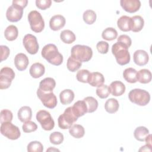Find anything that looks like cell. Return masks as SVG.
Segmentation results:
<instances>
[{
  "mask_svg": "<svg viewBox=\"0 0 152 152\" xmlns=\"http://www.w3.org/2000/svg\"><path fill=\"white\" fill-rule=\"evenodd\" d=\"M41 54L44 59L53 65H60L63 62V56L54 44L46 45L43 48Z\"/></svg>",
  "mask_w": 152,
  "mask_h": 152,
  "instance_id": "1",
  "label": "cell"
},
{
  "mask_svg": "<svg viewBox=\"0 0 152 152\" xmlns=\"http://www.w3.org/2000/svg\"><path fill=\"white\" fill-rule=\"evenodd\" d=\"M128 47L125 44L117 42L112 46V54L115 57L116 62L120 65H124L130 62V54Z\"/></svg>",
  "mask_w": 152,
  "mask_h": 152,
  "instance_id": "2",
  "label": "cell"
},
{
  "mask_svg": "<svg viewBox=\"0 0 152 152\" xmlns=\"http://www.w3.org/2000/svg\"><path fill=\"white\" fill-rule=\"evenodd\" d=\"M93 56V50L91 48L86 45H76L72 47L71 56L80 62H88Z\"/></svg>",
  "mask_w": 152,
  "mask_h": 152,
  "instance_id": "3",
  "label": "cell"
},
{
  "mask_svg": "<svg viewBox=\"0 0 152 152\" xmlns=\"http://www.w3.org/2000/svg\"><path fill=\"white\" fill-rule=\"evenodd\" d=\"M129 100L138 106L147 105L150 100V95L148 91L140 88H135L131 90L128 94Z\"/></svg>",
  "mask_w": 152,
  "mask_h": 152,
  "instance_id": "4",
  "label": "cell"
},
{
  "mask_svg": "<svg viewBox=\"0 0 152 152\" xmlns=\"http://www.w3.org/2000/svg\"><path fill=\"white\" fill-rule=\"evenodd\" d=\"M78 117L74 113L72 106L67 107L64 113L61 115L58 119V126L61 129H69L74 122H75L77 119Z\"/></svg>",
  "mask_w": 152,
  "mask_h": 152,
  "instance_id": "5",
  "label": "cell"
},
{
  "mask_svg": "<svg viewBox=\"0 0 152 152\" xmlns=\"http://www.w3.org/2000/svg\"><path fill=\"white\" fill-rule=\"evenodd\" d=\"M28 20L32 31L41 32L45 27V21L40 13L36 10L30 11L28 14Z\"/></svg>",
  "mask_w": 152,
  "mask_h": 152,
  "instance_id": "6",
  "label": "cell"
},
{
  "mask_svg": "<svg viewBox=\"0 0 152 152\" xmlns=\"http://www.w3.org/2000/svg\"><path fill=\"white\" fill-rule=\"evenodd\" d=\"M0 131L2 135L12 140H17L21 135L18 127L12 124L11 122L2 123Z\"/></svg>",
  "mask_w": 152,
  "mask_h": 152,
  "instance_id": "7",
  "label": "cell"
},
{
  "mask_svg": "<svg viewBox=\"0 0 152 152\" xmlns=\"http://www.w3.org/2000/svg\"><path fill=\"white\" fill-rule=\"evenodd\" d=\"M36 119L44 130L50 131L54 128L55 122L50 113L46 110L38 111L36 113Z\"/></svg>",
  "mask_w": 152,
  "mask_h": 152,
  "instance_id": "8",
  "label": "cell"
},
{
  "mask_svg": "<svg viewBox=\"0 0 152 152\" xmlns=\"http://www.w3.org/2000/svg\"><path fill=\"white\" fill-rule=\"evenodd\" d=\"M15 77V72L10 67H4L0 72V89H7L11 84L12 80Z\"/></svg>",
  "mask_w": 152,
  "mask_h": 152,
  "instance_id": "9",
  "label": "cell"
},
{
  "mask_svg": "<svg viewBox=\"0 0 152 152\" xmlns=\"http://www.w3.org/2000/svg\"><path fill=\"white\" fill-rule=\"evenodd\" d=\"M37 95L45 107L49 109H53L57 105V99L53 91L43 92L38 88L37 90Z\"/></svg>",
  "mask_w": 152,
  "mask_h": 152,
  "instance_id": "10",
  "label": "cell"
},
{
  "mask_svg": "<svg viewBox=\"0 0 152 152\" xmlns=\"http://www.w3.org/2000/svg\"><path fill=\"white\" fill-rule=\"evenodd\" d=\"M23 43L26 50L31 55L37 53L39 50V44L35 36L27 34H26L23 39Z\"/></svg>",
  "mask_w": 152,
  "mask_h": 152,
  "instance_id": "11",
  "label": "cell"
},
{
  "mask_svg": "<svg viewBox=\"0 0 152 152\" xmlns=\"http://www.w3.org/2000/svg\"><path fill=\"white\" fill-rule=\"evenodd\" d=\"M23 14V8L18 5L12 4L10 6L6 12V17L10 22L20 21Z\"/></svg>",
  "mask_w": 152,
  "mask_h": 152,
  "instance_id": "12",
  "label": "cell"
},
{
  "mask_svg": "<svg viewBox=\"0 0 152 152\" xmlns=\"http://www.w3.org/2000/svg\"><path fill=\"white\" fill-rule=\"evenodd\" d=\"M120 4L125 11L129 13L137 12L141 7V2L139 0H121Z\"/></svg>",
  "mask_w": 152,
  "mask_h": 152,
  "instance_id": "13",
  "label": "cell"
},
{
  "mask_svg": "<svg viewBox=\"0 0 152 152\" xmlns=\"http://www.w3.org/2000/svg\"><path fill=\"white\" fill-rule=\"evenodd\" d=\"M133 59L136 65L144 66L148 63L149 56L146 51L144 50H137L134 53Z\"/></svg>",
  "mask_w": 152,
  "mask_h": 152,
  "instance_id": "14",
  "label": "cell"
},
{
  "mask_svg": "<svg viewBox=\"0 0 152 152\" xmlns=\"http://www.w3.org/2000/svg\"><path fill=\"white\" fill-rule=\"evenodd\" d=\"M66 20L62 15H55L51 17L49 21V27L53 31L59 30L65 24Z\"/></svg>",
  "mask_w": 152,
  "mask_h": 152,
  "instance_id": "15",
  "label": "cell"
},
{
  "mask_svg": "<svg viewBox=\"0 0 152 152\" xmlns=\"http://www.w3.org/2000/svg\"><path fill=\"white\" fill-rule=\"evenodd\" d=\"M29 64L28 58L27 55L23 53L17 54L14 58V64L18 71L25 70Z\"/></svg>",
  "mask_w": 152,
  "mask_h": 152,
  "instance_id": "16",
  "label": "cell"
},
{
  "mask_svg": "<svg viewBox=\"0 0 152 152\" xmlns=\"http://www.w3.org/2000/svg\"><path fill=\"white\" fill-rule=\"evenodd\" d=\"M110 93L114 96H120L125 91V86L124 84L120 81H114L109 86Z\"/></svg>",
  "mask_w": 152,
  "mask_h": 152,
  "instance_id": "17",
  "label": "cell"
},
{
  "mask_svg": "<svg viewBox=\"0 0 152 152\" xmlns=\"http://www.w3.org/2000/svg\"><path fill=\"white\" fill-rule=\"evenodd\" d=\"M55 86V80L51 77H47L40 82L39 88L43 92H52Z\"/></svg>",
  "mask_w": 152,
  "mask_h": 152,
  "instance_id": "18",
  "label": "cell"
},
{
  "mask_svg": "<svg viewBox=\"0 0 152 152\" xmlns=\"http://www.w3.org/2000/svg\"><path fill=\"white\" fill-rule=\"evenodd\" d=\"M45 72L44 65L39 62H36L31 65L30 68L29 72L30 75L34 78H38L42 77Z\"/></svg>",
  "mask_w": 152,
  "mask_h": 152,
  "instance_id": "19",
  "label": "cell"
},
{
  "mask_svg": "<svg viewBox=\"0 0 152 152\" xmlns=\"http://www.w3.org/2000/svg\"><path fill=\"white\" fill-rule=\"evenodd\" d=\"M118 28L123 31H129L131 30V18L126 16H121L117 21Z\"/></svg>",
  "mask_w": 152,
  "mask_h": 152,
  "instance_id": "20",
  "label": "cell"
},
{
  "mask_svg": "<svg viewBox=\"0 0 152 152\" xmlns=\"http://www.w3.org/2000/svg\"><path fill=\"white\" fill-rule=\"evenodd\" d=\"M72 109L78 118H80L87 113V106L83 100L76 102L72 106Z\"/></svg>",
  "mask_w": 152,
  "mask_h": 152,
  "instance_id": "21",
  "label": "cell"
},
{
  "mask_svg": "<svg viewBox=\"0 0 152 152\" xmlns=\"http://www.w3.org/2000/svg\"><path fill=\"white\" fill-rule=\"evenodd\" d=\"M17 115L19 120L22 122L30 121L32 116L31 109L29 106H23L18 110Z\"/></svg>",
  "mask_w": 152,
  "mask_h": 152,
  "instance_id": "22",
  "label": "cell"
},
{
  "mask_svg": "<svg viewBox=\"0 0 152 152\" xmlns=\"http://www.w3.org/2000/svg\"><path fill=\"white\" fill-rule=\"evenodd\" d=\"M104 78L103 74L99 72H93L91 73L90 78L88 84L93 87H100L103 84Z\"/></svg>",
  "mask_w": 152,
  "mask_h": 152,
  "instance_id": "23",
  "label": "cell"
},
{
  "mask_svg": "<svg viewBox=\"0 0 152 152\" xmlns=\"http://www.w3.org/2000/svg\"><path fill=\"white\" fill-rule=\"evenodd\" d=\"M59 99L62 104H70L74 99V93L70 89L64 90L59 94Z\"/></svg>",
  "mask_w": 152,
  "mask_h": 152,
  "instance_id": "24",
  "label": "cell"
},
{
  "mask_svg": "<svg viewBox=\"0 0 152 152\" xmlns=\"http://www.w3.org/2000/svg\"><path fill=\"white\" fill-rule=\"evenodd\" d=\"M131 18V31L133 32L140 31L144 25L143 18L140 15H134Z\"/></svg>",
  "mask_w": 152,
  "mask_h": 152,
  "instance_id": "25",
  "label": "cell"
},
{
  "mask_svg": "<svg viewBox=\"0 0 152 152\" xmlns=\"http://www.w3.org/2000/svg\"><path fill=\"white\" fill-rule=\"evenodd\" d=\"M124 78L129 83H135L137 81V71L133 68H126L123 72Z\"/></svg>",
  "mask_w": 152,
  "mask_h": 152,
  "instance_id": "26",
  "label": "cell"
},
{
  "mask_svg": "<svg viewBox=\"0 0 152 152\" xmlns=\"http://www.w3.org/2000/svg\"><path fill=\"white\" fill-rule=\"evenodd\" d=\"M151 80V71L147 69H140L137 72V81L142 84H147Z\"/></svg>",
  "mask_w": 152,
  "mask_h": 152,
  "instance_id": "27",
  "label": "cell"
},
{
  "mask_svg": "<svg viewBox=\"0 0 152 152\" xmlns=\"http://www.w3.org/2000/svg\"><path fill=\"white\" fill-rule=\"evenodd\" d=\"M18 35L17 27L14 25H10L8 26L4 31V36L7 40L13 41L15 40Z\"/></svg>",
  "mask_w": 152,
  "mask_h": 152,
  "instance_id": "28",
  "label": "cell"
},
{
  "mask_svg": "<svg viewBox=\"0 0 152 152\" xmlns=\"http://www.w3.org/2000/svg\"><path fill=\"white\" fill-rule=\"evenodd\" d=\"M69 132L71 136L75 138H81L84 135L85 130L82 125L75 124L69 128Z\"/></svg>",
  "mask_w": 152,
  "mask_h": 152,
  "instance_id": "29",
  "label": "cell"
},
{
  "mask_svg": "<svg viewBox=\"0 0 152 152\" xmlns=\"http://www.w3.org/2000/svg\"><path fill=\"white\" fill-rule=\"evenodd\" d=\"M119 104L118 101L113 98H110L106 100L104 104L106 111L109 113H114L119 109Z\"/></svg>",
  "mask_w": 152,
  "mask_h": 152,
  "instance_id": "30",
  "label": "cell"
},
{
  "mask_svg": "<svg viewBox=\"0 0 152 152\" xmlns=\"http://www.w3.org/2000/svg\"><path fill=\"white\" fill-rule=\"evenodd\" d=\"M60 38L64 43L66 44H71L76 39L75 34L69 30H64L62 31L60 34Z\"/></svg>",
  "mask_w": 152,
  "mask_h": 152,
  "instance_id": "31",
  "label": "cell"
},
{
  "mask_svg": "<svg viewBox=\"0 0 152 152\" xmlns=\"http://www.w3.org/2000/svg\"><path fill=\"white\" fill-rule=\"evenodd\" d=\"M149 134L148 129L145 126L137 127L134 132L135 138L139 141H144L146 137Z\"/></svg>",
  "mask_w": 152,
  "mask_h": 152,
  "instance_id": "32",
  "label": "cell"
},
{
  "mask_svg": "<svg viewBox=\"0 0 152 152\" xmlns=\"http://www.w3.org/2000/svg\"><path fill=\"white\" fill-rule=\"evenodd\" d=\"M83 100L86 104L87 113H93L96 110L98 107V102L94 97L88 96L85 97Z\"/></svg>",
  "mask_w": 152,
  "mask_h": 152,
  "instance_id": "33",
  "label": "cell"
},
{
  "mask_svg": "<svg viewBox=\"0 0 152 152\" xmlns=\"http://www.w3.org/2000/svg\"><path fill=\"white\" fill-rule=\"evenodd\" d=\"M118 36V32L113 27H107L105 28L102 33V37L103 39L111 41L113 40H115Z\"/></svg>",
  "mask_w": 152,
  "mask_h": 152,
  "instance_id": "34",
  "label": "cell"
},
{
  "mask_svg": "<svg viewBox=\"0 0 152 152\" xmlns=\"http://www.w3.org/2000/svg\"><path fill=\"white\" fill-rule=\"evenodd\" d=\"M96 14L91 10H87L85 11L83 15L84 21L87 24H92L96 20Z\"/></svg>",
  "mask_w": 152,
  "mask_h": 152,
  "instance_id": "35",
  "label": "cell"
},
{
  "mask_svg": "<svg viewBox=\"0 0 152 152\" xmlns=\"http://www.w3.org/2000/svg\"><path fill=\"white\" fill-rule=\"evenodd\" d=\"M91 76V72L87 69H81L78 71L76 75L77 80L83 83H88Z\"/></svg>",
  "mask_w": 152,
  "mask_h": 152,
  "instance_id": "36",
  "label": "cell"
},
{
  "mask_svg": "<svg viewBox=\"0 0 152 152\" xmlns=\"http://www.w3.org/2000/svg\"><path fill=\"white\" fill-rule=\"evenodd\" d=\"M82 63L79 61H77L71 56L69 57L67 60L66 66L69 71L71 72H75L78 70L81 66Z\"/></svg>",
  "mask_w": 152,
  "mask_h": 152,
  "instance_id": "37",
  "label": "cell"
},
{
  "mask_svg": "<svg viewBox=\"0 0 152 152\" xmlns=\"http://www.w3.org/2000/svg\"><path fill=\"white\" fill-rule=\"evenodd\" d=\"M64 139V135L60 132H53L51 133L49 136L50 142L55 145L61 144L63 142Z\"/></svg>",
  "mask_w": 152,
  "mask_h": 152,
  "instance_id": "38",
  "label": "cell"
},
{
  "mask_svg": "<svg viewBox=\"0 0 152 152\" xmlns=\"http://www.w3.org/2000/svg\"><path fill=\"white\" fill-rule=\"evenodd\" d=\"M96 93L99 97L101 99H106L109 96L110 91L109 87L107 85L103 84L97 88Z\"/></svg>",
  "mask_w": 152,
  "mask_h": 152,
  "instance_id": "39",
  "label": "cell"
},
{
  "mask_svg": "<svg viewBox=\"0 0 152 152\" xmlns=\"http://www.w3.org/2000/svg\"><path fill=\"white\" fill-rule=\"evenodd\" d=\"M43 150L42 144L37 141L30 142L27 145V151L28 152H42Z\"/></svg>",
  "mask_w": 152,
  "mask_h": 152,
  "instance_id": "40",
  "label": "cell"
},
{
  "mask_svg": "<svg viewBox=\"0 0 152 152\" xmlns=\"http://www.w3.org/2000/svg\"><path fill=\"white\" fill-rule=\"evenodd\" d=\"M22 128L24 132L30 133L36 131L37 129V125L35 122L31 121H28L24 122L22 126Z\"/></svg>",
  "mask_w": 152,
  "mask_h": 152,
  "instance_id": "41",
  "label": "cell"
},
{
  "mask_svg": "<svg viewBox=\"0 0 152 152\" xmlns=\"http://www.w3.org/2000/svg\"><path fill=\"white\" fill-rule=\"evenodd\" d=\"M13 115L11 110L8 109H2L1 111V123L6 122H11L12 120Z\"/></svg>",
  "mask_w": 152,
  "mask_h": 152,
  "instance_id": "42",
  "label": "cell"
},
{
  "mask_svg": "<svg viewBox=\"0 0 152 152\" xmlns=\"http://www.w3.org/2000/svg\"><path fill=\"white\" fill-rule=\"evenodd\" d=\"M98 52L102 54H106L109 50V44L104 41H100L96 45Z\"/></svg>",
  "mask_w": 152,
  "mask_h": 152,
  "instance_id": "43",
  "label": "cell"
},
{
  "mask_svg": "<svg viewBox=\"0 0 152 152\" xmlns=\"http://www.w3.org/2000/svg\"><path fill=\"white\" fill-rule=\"evenodd\" d=\"M52 1L51 0H36V7L42 10H45L49 8L51 5Z\"/></svg>",
  "mask_w": 152,
  "mask_h": 152,
  "instance_id": "44",
  "label": "cell"
},
{
  "mask_svg": "<svg viewBox=\"0 0 152 152\" xmlns=\"http://www.w3.org/2000/svg\"><path fill=\"white\" fill-rule=\"evenodd\" d=\"M0 48H1V62H2L4 60H6L8 58L10 53V50L9 48L5 45H1Z\"/></svg>",
  "mask_w": 152,
  "mask_h": 152,
  "instance_id": "45",
  "label": "cell"
},
{
  "mask_svg": "<svg viewBox=\"0 0 152 152\" xmlns=\"http://www.w3.org/2000/svg\"><path fill=\"white\" fill-rule=\"evenodd\" d=\"M118 42H121V43L125 44L128 48H129L131 46V43H132V41H131V39L129 37V36H128V35H126V34L120 35L119 36V37L118 38Z\"/></svg>",
  "mask_w": 152,
  "mask_h": 152,
  "instance_id": "46",
  "label": "cell"
},
{
  "mask_svg": "<svg viewBox=\"0 0 152 152\" xmlns=\"http://www.w3.org/2000/svg\"><path fill=\"white\" fill-rule=\"evenodd\" d=\"M28 3L27 0H14L12 1V4H16L19 5L20 7H22L23 8H24Z\"/></svg>",
  "mask_w": 152,
  "mask_h": 152,
  "instance_id": "47",
  "label": "cell"
},
{
  "mask_svg": "<svg viewBox=\"0 0 152 152\" xmlns=\"http://www.w3.org/2000/svg\"><path fill=\"white\" fill-rule=\"evenodd\" d=\"M151 146H150L147 144H145L144 146H142L141 147V148L139 150V151H151Z\"/></svg>",
  "mask_w": 152,
  "mask_h": 152,
  "instance_id": "48",
  "label": "cell"
},
{
  "mask_svg": "<svg viewBox=\"0 0 152 152\" xmlns=\"http://www.w3.org/2000/svg\"><path fill=\"white\" fill-rule=\"evenodd\" d=\"M145 141L146 142V144L151 146V134H148L145 139Z\"/></svg>",
  "mask_w": 152,
  "mask_h": 152,
  "instance_id": "49",
  "label": "cell"
},
{
  "mask_svg": "<svg viewBox=\"0 0 152 152\" xmlns=\"http://www.w3.org/2000/svg\"><path fill=\"white\" fill-rule=\"evenodd\" d=\"M59 151V150L58 149L53 148H52V147H50L49 149H48L46 150V151Z\"/></svg>",
  "mask_w": 152,
  "mask_h": 152,
  "instance_id": "50",
  "label": "cell"
}]
</instances>
